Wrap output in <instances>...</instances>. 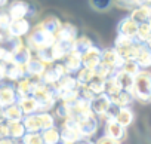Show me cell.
Returning <instances> with one entry per match:
<instances>
[{
	"label": "cell",
	"instance_id": "1",
	"mask_svg": "<svg viewBox=\"0 0 151 144\" xmlns=\"http://www.w3.org/2000/svg\"><path fill=\"white\" fill-rule=\"evenodd\" d=\"M133 100H138L142 104H148L151 100V76L147 70H141L133 76V85L130 91Z\"/></svg>",
	"mask_w": 151,
	"mask_h": 144
},
{
	"label": "cell",
	"instance_id": "2",
	"mask_svg": "<svg viewBox=\"0 0 151 144\" xmlns=\"http://www.w3.org/2000/svg\"><path fill=\"white\" fill-rule=\"evenodd\" d=\"M55 36L45 31L43 28H40L39 25H36L31 31H28L27 34V48L31 51V52H36V51H40V49H46V48H50L53 43H55Z\"/></svg>",
	"mask_w": 151,
	"mask_h": 144
},
{
	"label": "cell",
	"instance_id": "3",
	"mask_svg": "<svg viewBox=\"0 0 151 144\" xmlns=\"http://www.w3.org/2000/svg\"><path fill=\"white\" fill-rule=\"evenodd\" d=\"M76 122H77V131L83 138H88L93 135L98 129V122L95 119V114H85V116H74Z\"/></svg>",
	"mask_w": 151,
	"mask_h": 144
},
{
	"label": "cell",
	"instance_id": "4",
	"mask_svg": "<svg viewBox=\"0 0 151 144\" xmlns=\"http://www.w3.org/2000/svg\"><path fill=\"white\" fill-rule=\"evenodd\" d=\"M11 18V21H15V20H24L25 17L28 15H33L34 14V8L25 2V0H14L9 6V11L6 12Z\"/></svg>",
	"mask_w": 151,
	"mask_h": 144
},
{
	"label": "cell",
	"instance_id": "5",
	"mask_svg": "<svg viewBox=\"0 0 151 144\" xmlns=\"http://www.w3.org/2000/svg\"><path fill=\"white\" fill-rule=\"evenodd\" d=\"M67 75V71L61 64H55V65H50V67H46V70L43 71V75L40 76V80L42 83L45 85H55L62 76Z\"/></svg>",
	"mask_w": 151,
	"mask_h": 144
},
{
	"label": "cell",
	"instance_id": "6",
	"mask_svg": "<svg viewBox=\"0 0 151 144\" xmlns=\"http://www.w3.org/2000/svg\"><path fill=\"white\" fill-rule=\"evenodd\" d=\"M101 61L105 62L107 65H110L114 70H120L123 67V64H124V59L119 55V52L114 48L101 51Z\"/></svg>",
	"mask_w": 151,
	"mask_h": 144
},
{
	"label": "cell",
	"instance_id": "7",
	"mask_svg": "<svg viewBox=\"0 0 151 144\" xmlns=\"http://www.w3.org/2000/svg\"><path fill=\"white\" fill-rule=\"evenodd\" d=\"M73 43H74V42H68V40H58V39H56V40H55V43L50 46L53 61L64 59L70 52H73Z\"/></svg>",
	"mask_w": 151,
	"mask_h": 144
},
{
	"label": "cell",
	"instance_id": "8",
	"mask_svg": "<svg viewBox=\"0 0 151 144\" xmlns=\"http://www.w3.org/2000/svg\"><path fill=\"white\" fill-rule=\"evenodd\" d=\"M18 101L15 89L9 83H2L0 82V109H5L11 104H15Z\"/></svg>",
	"mask_w": 151,
	"mask_h": 144
},
{
	"label": "cell",
	"instance_id": "9",
	"mask_svg": "<svg viewBox=\"0 0 151 144\" xmlns=\"http://www.w3.org/2000/svg\"><path fill=\"white\" fill-rule=\"evenodd\" d=\"M30 22L24 18V20H15V21H11L9 25H8V33L11 37H18L21 39L22 36L28 34L30 31Z\"/></svg>",
	"mask_w": 151,
	"mask_h": 144
},
{
	"label": "cell",
	"instance_id": "10",
	"mask_svg": "<svg viewBox=\"0 0 151 144\" xmlns=\"http://www.w3.org/2000/svg\"><path fill=\"white\" fill-rule=\"evenodd\" d=\"M101 62V49H98L96 46H92L86 54L82 55V67L89 68V70H95V67Z\"/></svg>",
	"mask_w": 151,
	"mask_h": 144
},
{
	"label": "cell",
	"instance_id": "11",
	"mask_svg": "<svg viewBox=\"0 0 151 144\" xmlns=\"http://www.w3.org/2000/svg\"><path fill=\"white\" fill-rule=\"evenodd\" d=\"M105 137L120 143L126 137V128L120 126L116 120H105Z\"/></svg>",
	"mask_w": 151,
	"mask_h": 144
},
{
	"label": "cell",
	"instance_id": "12",
	"mask_svg": "<svg viewBox=\"0 0 151 144\" xmlns=\"http://www.w3.org/2000/svg\"><path fill=\"white\" fill-rule=\"evenodd\" d=\"M110 104H111V98L107 94H99L91 101V110L93 114L104 116V113L107 111Z\"/></svg>",
	"mask_w": 151,
	"mask_h": 144
},
{
	"label": "cell",
	"instance_id": "13",
	"mask_svg": "<svg viewBox=\"0 0 151 144\" xmlns=\"http://www.w3.org/2000/svg\"><path fill=\"white\" fill-rule=\"evenodd\" d=\"M67 75H71V73H77V71L82 68V55L76 54V52H70L65 58H64V62H62Z\"/></svg>",
	"mask_w": 151,
	"mask_h": 144
},
{
	"label": "cell",
	"instance_id": "14",
	"mask_svg": "<svg viewBox=\"0 0 151 144\" xmlns=\"http://www.w3.org/2000/svg\"><path fill=\"white\" fill-rule=\"evenodd\" d=\"M136 30H138V24L133 22V21L130 20V17L123 18V20L119 22V25H117V33H119V36L130 37V39H133V37L136 36Z\"/></svg>",
	"mask_w": 151,
	"mask_h": 144
},
{
	"label": "cell",
	"instance_id": "15",
	"mask_svg": "<svg viewBox=\"0 0 151 144\" xmlns=\"http://www.w3.org/2000/svg\"><path fill=\"white\" fill-rule=\"evenodd\" d=\"M130 20H132L133 22H136L138 25H139V24H148L150 20H151V9H150V5L136 6V8L132 11Z\"/></svg>",
	"mask_w": 151,
	"mask_h": 144
},
{
	"label": "cell",
	"instance_id": "16",
	"mask_svg": "<svg viewBox=\"0 0 151 144\" xmlns=\"http://www.w3.org/2000/svg\"><path fill=\"white\" fill-rule=\"evenodd\" d=\"M55 39L58 40H68V42H74L77 39V28L70 22H64L61 24L59 30L55 34Z\"/></svg>",
	"mask_w": 151,
	"mask_h": 144
},
{
	"label": "cell",
	"instance_id": "17",
	"mask_svg": "<svg viewBox=\"0 0 151 144\" xmlns=\"http://www.w3.org/2000/svg\"><path fill=\"white\" fill-rule=\"evenodd\" d=\"M27 77V71L25 67L21 65H15V64H6V71H5V79L11 80V82H18L21 79Z\"/></svg>",
	"mask_w": 151,
	"mask_h": 144
},
{
	"label": "cell",
	"instance_id": "18",
	"mask_svg": "<svg viewBox=\"0 0 151 144\" xmlns=\"http://www.w3.org/2000/svg\"><path fill=\"white\" fill-rule=\"evenodd\" d=\"M55 89H56V97L58 94H62V92H68V91H74V89H77V82H76V77L70 76V75H65L62 76L55 85Z\"/></svg>",
	"mask_w": 151,
	"mask_h": 144
},
{
	"label": "cell",
	"instance_id": "19",
	"mask_svg": "<svg viewBox=\"0 0 151 144\" xmlns=\"http://www.w3.org/2000/svg\"><path fill=\"white\" fill-rule=\"evenodd\" d=\"M33 58V54L31 51L25 46V45H21L14 54H12V64L15 65H21V67H25L27 62Z\"/></svg>",
	"mask_w": 151,
	"mask_h": 144
},
{
	"label": "cell",
	"instance_id": "20",
	"mask_svg": "<svg viewBox=\"0 0 151 144\" xmlns=\"http://www.w3.org/2000/svg\"><path fill=\"white\" fill-rule=\"evenodd\" d=\"M2 117L6 122H18V120H22L24 114H22L19 106L15 103V104H11V106L2 109Z\"/></svg>",
	"mask_w": 151,
	"mask_h": 144
},
{
	"label": "cell",
	"instance_id": "21",
	"mask_svg": "<svg viewBox=\"0 0 151 144\" xmlns=\"http://www.w3.org/2000/svg\"><path fill=\"white\" fill-rule=\"evenodd\" d=\"M59 140L62 141V144H77L80 140H83V137L74 128H62V131L59 132Z\"/></svg>",
	"mask_w": 151,
	"mask_h": 144
},
{
	"label": "cell",
	"instance_id": "22",
	"mask_svg": "<svg viewBox=\"0 0 151 144\" xmlns=\"http://www.w3.org/2000/svg\"><path fill=\"white\" fill-rule=\"evenodd\" d=\"M22 111V114H36L39 113V103L33 98V97H25V98H19L17 103Z\"/></svg>",
	"mask_w": 151,
	"mask_h": 144
},
{
	"label": "cell",
	"instance_id": "23",
	"mask_svg": "<svg viewBox=\"0 0 151 144\" xmlns=\"http://www.w3.org/2000/svg\"><path fill=\"white\" fill-rule=\"evenodd\" d=\"M22 125L25 128V132H30V134H40L42 132V126H40L37 113L24 116L22 117Z\"/></svg>",
	"mask_w": 151,
	"mask_h": 144
},
{
	"label": "cell",
	"instance_id": "24",
	"mask_svg": "<svg viewBox=\"0 0 151 144\" xmlns=\"http://www.w3.org/2000/svg\"><path fill=\"white\" fill-rule=\"evenodd\" d=\"M46 64L42 62L39 58H31L27 65H25V71H27V76H42L43 75V71L46 70Z\"/></svg>",
	"mask_w": 151,
	"mask_h": 144
},
{
	"label": "cell",
	"instance_id": "25",
	"mask_svg": "<svg viewBox=\"0 0 151 144\" xmlns=\"http://www.w3.org/2000/svg\"><path fill=\"white\" fill-rule=\"evenodd\" d=\"M34 88H36V86H34V85H31V83L28 82V79H27V77H24V79H21V80H18V82H17V86H15L14 89H15L17 98L19 100V98L31 97V94H33V89H34Z\"/></svg>",
	"mask_w": 151,
	"mask_h": 144
},
{
	"label": "cell",
	"instance_id": "26",
	"mask_svg": "<svg viewBox=\"0 0 151 144\" xmlns=\"http://www.w3.org/2000/svg\"><path fill=\"white\" fill-rule=\"evenodd\" d=\"M133 61L139 65L141 70H147V68L151 65V52H150L148 45H145V46L136 54V56H135Z\"/></svg>",
	"mask_w": 151,
	"mask_h": 144
},
{
	"label": "cell",
	"instance_id": "27",
	"mask_svg": "<svg viewBox=\"0 0 151 144\" xmlns=\"http://www.w3.org/2000/svg\"><path fill=\"white\" fill-rule=\"evenodd\" d=\"M92 46H93V43H92V40H91L89 37L80 36V37L76 39L74 43H73V52L79 54V55H83V54H86Z\"/></svg>",
	"mask_w": 151,
	"mask_h": 144
},
{
	"label": "cell",
	"instance_id": "28",
	"mask_svg": "<svg viewBox=\"0 0 151 144\" xmlns=\"http://www.w3.org/2000/svg\"><path fill=\"white\" fill-rule=\"evenodd\" d=\"M61 21L56 18V17H47V18H45L42 22H39L37 25L40 27V28H43L45 31H47V33H50V34H56V31L59 30V27H61Z\"/></svg>",
	"mask_w": 151,
	"mask_h": 144
},
{
	"label": "cell",
	"instance_id": "29",
	"mask_svg": "<svg viewBox=\"0 0 151 144\" xmlns=\"http://www.w3.org/2000/svg\"><path fill=\"white\" fill-rule=\"evenodd\" d=\"M114 77H116V80L119 82V85H120L122 91H129V92L132 91L133 76H130V75L124 73V71H122V70H117L116 73H114Z\"/></svg>",
	"mask_w": 151,
	"mask_h": 144
},
{
	"label": "cell",
	"instance_id": "30",
	"mask_svg": "<svg viewBox=\"0 0 151 144\" xmlns=\"http://www.w3.org/2000/svg\"><path fill=\"white\" fill-rule=\"evenodd\" d=\"M8 132H9V138H12V140H21L27 134L25 128L22 125V120L8 122Z\"/></svg>",
	"mask_w": 151,
	"mask_h": 144
},
{
	"label": "cell",
	"instance_id": "31",
	"mask_svg": "<svg viewBox=\"0 0 151 144\" xmlns=\"http://www.w3.org/2000/svg\"><path fill=\"white\" fill-rule=\"evenodd\" d=\"M117 70H114V68H111L110 65H107L105 62H99L96 67H95V70H93V75L96 76V77H99V79H102V80H108L110 77H113L114 76V73H116Z\"/></svg>",
	"mask_w": 151,
	"mask_h": 144
},
{
	"label": "cell",
	"instance_id": "32",
	"mask_svg": "<svg viewBox=\"0 0 151 144\" xmlns=\"http://www.w3.org/2000/svg\"><path fill=\"white\" fill-rule=\"evenodd\" d=\"M116 122H117L120 126L127 128V126L132 125V122H133V111H132L129 107H122V109L119 110V114H117V117H116Z\"/></svg>",
	"mask_w": 151,
	"mask_h": 144
},
{
	"label": "cell",
	"instance_id": "33",
	"mask_svg": "<svg viewBox=\"0 0 151 144\" xmlns=\"http://www.w3.org/2000/svg\"><path fill=\"white\" fill-rule=\"evenodd\" d=\"M93 70H89V68H85L82 67L79 71H77V77H76V82H77V86L79 88H83V86H88L89 82L93 79Z\"/></svg>",
	"mask_w": 151,
	"mask_h": 144
},
{
	"label": "cell",
	"instance_id": "34",
	"mask_svg": "<svg viewBox=\"0 0 151 144\" xmlns=\"http://www.w3.org/2000/svg\"><path fill=\"white\" fill-rule=\"evenodd\" d=\"M40 135H42V140H43L45 144H59V141H61L59 140V131L55 126L42 131Z\"/></svg>",
	"mask_w": 151,
	"mask_h": 144
},
{
	"label": "cell",
	"instance_id": "35",
	"mask_svg": "<svg viewBox=\"0 0 151 144\" xmlns=\"http://www.w3.org/2000/svg\"><path fill=\"white\" fill-rule=\"evenodd\" d=\"M132 101H133V97H132V94H130L129 91H120L116 97L111 98V103H114V104L119 106L120 109H122V107H127Z\"/></svg>",
	"mask_w": 151,
	"mask_h": 144
},
{
	"label": "cell",
	"instance_id": "36",
	"mask_svg": "<svg viewBox=\"0 0 151 144\" xmlns=\"http://www.w3.org/2000/svg\"><path fill=\"white\" fill-rule=\"evenodd\" d=\"M135 37L139 42H142V43H150V37H151V25H150V22L148 24H139Z\"/></svg>",
	"mask_w": 151,
	"mask_h": 144
},
{
	"label": "cell",
	"instance_id": "37",
	"mask_svg": "<svg viewBox=\"0 0 151 144\" xmlns=\"http://www.w3.org/2000/svg\"><path fill=\"white\" fill-rule=\"evenodd\" d=\"M120 91H122V88H120V85H119V82L116 80V77H114V76H113V77H110L108 80H105L104 94H107L110 98L116 97V95H117Z\"/></svg>",
	"mask_w": 151,
	"mask_h": 144
},
{
	"label": "cell",
	"instance_id": "38",
	"mask_svg": "<svg viewBox=\"0 0 151 144\" xmlns=\"http://www.w3.org/2000/svg\"><path fill=\"white\" fill-rule=\"evenodd\" d=\"M88 88L95 94V95H99V94H104V88H105V80H102V79H99V77H96V76H93V79L89 82V85H88Z\"/></svg>",
	"mask_w": 151,
	"mask_h": 144
},
{
	"label": "cell",
	"instance_id": "39",
	"mask_svg": "<svg viewBox=\"0 0 151 144\" xmlns=\"http://www.w3.org/2000/svg\"><path fill=\"white\" fill-rule=\"evenodd\" d=\"M37 116H39V122H40L42 131L55 126V117L52 114H49V113H37Z\"/></svg>",
	"mask_w": 151,
	"mask_h": 144
},
{
	"label": "cell",
	"instance_id": "40",
	"mask_svg": "<svg viewBox=\"0 0 151 144\" xmlns=\"http://www.w3.org/2000/svg\"><path fill=\"white\" fill-rule=\"evenodd\" d=\"M36 58H39L42 62H45L46 65H50L53 62V56H52V51L50 48H46V49H40V51H36Z\"/></svg>",
	"mask_w": 151,
	"mask_h": 144
},
{
	"label": "cell",
	"instance_id": "41",
	"mask_svg": "<svg viewBox=\"0 0 151 144\" xmlns=\"http://www.w3.org/2000/svg\"><path fill=\"white\" fill-rule=\"evenodd\" d=\"M120 70L124 71V73H127V75H130V76H136L139 71H141L139 65L135 61H124V64H123V67Z\"/></svg>",
	"mask_w": 151,
	"mask_h": 144
},
{
	"label": "cell",
	"instance_id": "42",
	"mask_svg": "<svg viewBox=\"0 0 151 144\" xmlns=\"http://www.w3.org/2000/svg\"><path fill=\"white\" fill-rule=\"evenodd\" d=\"M89 2H91V6L95 11H99V12L110 9V6L113 5V0H89Z\"/></svg>",
	"mask_w": 151,
	"mask_h": 144
},
{
	"label": "cell",
	"instance_id": "43",
	"mask_svg": "<svg viewBox=\"0 0 151 144\" xmlns=\"http://www.w3.org/2000/svg\"><path fill=\"white\" fill-rule=\"evenodd\" d=\"M21 141H22L24 144H45L40 134H30V132H27V134L21 138Z\"/></svg>",
	"mask_w": 151,
	"mask_h": 144
},
{
	"label": "cell",
	"instance_id": "44",
	"mask_svg": "<svg viewBox=\"0 0 151 144\" xmlns=\"http://www.w3.org/2000/svg\"><path fill=\"white\" fill-rule=\"evenodd\" d=\"M56 117L65 120L68 117H71V109H70V104H61L58 109H56Z\"/></svg>",
	"mask_w": 151,
	"mask_h": 144
},
{
	"label": "cell",
	"instance_id": "45",
	"mask_svg": "<svg viewBox=\"0 0 151 144\" xmlns=\"http://www.w3.org/2000/svg\"><path fill=\"white\" fill-rule=\"evenodd\" d=\"M119 110H120V107H119V106H116L114 103H111V104L108 106L107 111L104 113L105 120H116V117H117V114H119Z\"/></svg>",
	"mask_w": 151,
	"mask_h": 144
},
{
	"label": "cell",
	"instance_id": "46",
	"mask_svg": "<svg viewBox=\"0 0 151 144\" xmlns=\"http://www.w3.org/2000/svg\"><path fill=\"white\" fill-rule=\"evenodd\" d=\"M0 62H3V64H12V52H9L2 45H0Z\"/></svg>",
	"mask_w": 151,
	"mask_h": 144
},
{
	"label": "cell",
	"instance_id": "47",
	"mask_svg": "<svg viewBox=\"0 0 151 144\" xmlns=\"http://www.w3.org/2000/svg\"><path fill=\"white\" fill-rule=\"evenodd\" d=\"M11 22V18L6 12H0V28L3 30H8V25Z\"/></svg>",
	"mask_w": 151,
	"mask_h": 144
},
{
	"label": "cell",
	"instance_id": "48",
	"mask_svg": "<svg viewBox=\"0 0 151 144\" xmlns=\"http://www.w3.org/2000/svg\"><path fill=\"white\" fill-rule=\"evenodd\" d=\"M9 137V132H8V122L2 117L0 119V138H6Z\"/></svg>",
	"mask_w": 151,
	"mask_h": 144
},
{
	"label": "cell",
	"instance_id": "49",
	"mask_svg": "<svg viewBox=\"0 0 151 144\" xmlns=\"http://www.w3.org/2000/svg\"><path fill=\"white\" fill-rule=\"evenodd\" d=\"M95 144H120V143H119V141H114V140H111V138H108V137L104 135V137H101Z\"/></svg>",
	"mask_w": 151,
	"mask_h": 144
},
{
	"label": "cell",
	"instance_id": "50",
	"mask_svg": "<svg viewBox=\"0 0 151 144\" xmlns=\"http://www.w3.org/2000/svg\"><path fill=\"white\" fill-rule=\"evenodd\" d=\"M11 36H9V33H8V30H3V28H0V45H3L8 39H9Z\"/></svg>",
	"mask_w": 151,
	"mask_h": 144
},
{
	"label": "cell",
	"instance_id": "51",
	"mask_svg": "<svg viewBox=\"0 0 151 144\" xmlns=\"http://www.w3.org/2000/svg\"><path fill=\"white\" fill-rule=\"evenodd\" d=\"M133 6H142V5H148L150 0H132Z\"/></svg>",
	"mask_w": 151,
	"mask_h": 144
},
{
	"label": "cell",
	"instance_id": "52",
	"mask_svg": "<svg viewBox=\"0 0 151 144\" xmlns=\"http://www.w3.org/2000/svg\"><path fill=\"white\" fill-rule=\"evenodd\" d=\"M0 144H15L12 138L6 137V138H0Z\"/></svg>",
	"mask_w": 151,
	"mask_h": 144
},
{
	"label": "cell",
	"instance_id": "53",
	"mask_svg": "<svg viewBox=\"0 0 151 144\" xmlns=\"http://www.w3.org/2000/svg\"><path fill=\"white\" fill-rule=\"evenodd\" d=\"M119 3H120V5H123V6H133L132 0H119Z\"/></svg>",
	"mask_w": 151,
	"mask_h": 144
},
{
	"label": "cell",
	"instance_id": "54",
	"mask_svg": "<svg viewBox=\"0 0 151 144\" xmlns=\"http://www.w3.org/2000/svg\"><path fill=\"white\" fill-rule=\"evenodd\" d=\"M77 144H93V143H92V141H88V140H85V138H83V140H80Z\"/></svg>",
	"mask_w": 151,
	"mask_h": 144
},
{
	"label": "cell",
	"instance_id": "55",
	"mask_svg": "<svg viewBox=\"0 0 151 144\" xmlns=\"http://www.w3.org/2000/svg\"><path fill=\"white\" fill-rule=\"evenodd\" d=\"M8 5V0H0V8H3Z\"/></svg>",
	"mask_w": 151,
	"mask_h": 144
},
{
	"label": "cell",
	"instance_id": "56",
	"mask_svg": "<svg viewBox=\"0 0 151 144\" xmlns=\"http://www.w3.org/2000/svg\"><path fill=\"white\" fill-rule=\"evenodd\" d=\"M0 119H2V109H0Z\"/></svg>",
	"mask_w": 151,
	"mask_h": 144
}]
</instances>
